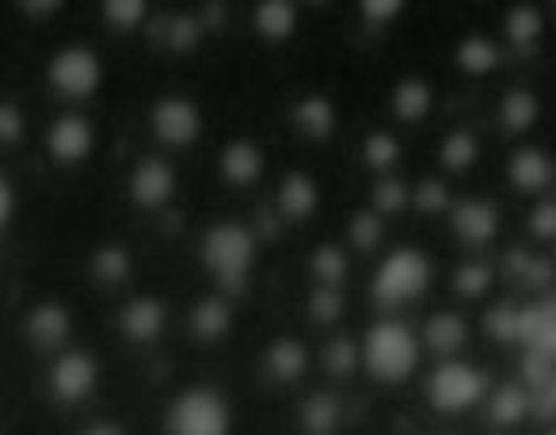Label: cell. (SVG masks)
I'll list each match as a JSON object with an SVG mask.
<instances>
[{"label": "cell", "mask_w": 556, "mask_h": 435, "mask_svg": "<svg viewBox=\"0 0 556 435\" xmlns=\"http://www.w3.org/2000/svg\"><path fill=\"white\" fill-rule=\"evenodd\" d=\"M416 359H419L416 336H412L404 325H396V321L378 325L370 333V340H366V363H370V371L386 382L404 378V374L416 366Z\"/></svg>", "instance_id": "6da1fadb"}, {"label": "cell", "mask_w": 556, "mask_h": 435, "mask_svg": "<svg viewBox=\"0 0 556 435\" xmlns=\"http://www.w3.org/2000/svg\"><path fill=\"white\" fill-rule=\"evenodd\" d=\"M172 435H225L229 432V412L225 401L210 389H191L172 405L168 417Z\"/></svg>", "instance_id": "7a4b0ae2"}, {"label": "cell", "mask_w": 556, "mask_h": 435, "mask_svg": "<svg viewBox=\"0 0 556 435\" xmlns=\"http://www.w3.org/2000/svg\"><path fill=\"white\" fill-rule=\"evenodd\" d=\"M427 283V264L419 252H396L386 260L378 275V298L381 302H404V298H416Z\"/></svg>", "instance_id": "3957f363"}, {"label": "cell", "mask_w": 556, "mask_h": 435, "mask_svg": "<svg viewBox=\"0 0 556 435\" xmlns=\"http://www.w3.org/2000/svg\"><path fill=\"white\" fill-rule=\"evenodd\" d=\"M50 77H54V85L62 88L65 96H88L100 85V62H96V54H88V50L70 47L54 58Z\"/></svg>", "instance_id": "277c9868"}, {"label": "cell", "mask_w": 556, "mask_h": 435, "mask_svg": "<svg viewBox=\"0 0 556 435\" xmlns=\"http://www.w3.org/2000/svg\"><path fill=\"white\" fill-rule=\"evenodd\" d=\"M480 389V374L469 371V366H446L442 374H434V405H442V409H462V405H469L472 397H477Z\"/></svg>", "instance_id": "5b68a950"}, {"label": "cell", "mask_w": 556, "mask_h": 435, "mask_svg": "<svg viewBox=\"0 0 556 435\" xmlns=\"http://www.w3.org/2000/svg\"><path fill=\"white\" fill-rule=\"evenodd\" d=\"M96 382V366L88 356H80V351H70V356L58 359L54 366V394L65 397V401H80V397L92 389Z\"/></svg>", "instance_id": "8992f818"}, {"label": "cell", "mask_w": 556, "mask_h": 435, "mask_svg": "<svg viewBox=\"0 0 556 435\" xmlns=\"http://www.w3.org/2000/svg\"><path fill=\"white\" fill-rule=\"evenodd\" d=\"M206 257H210V264L222 268L225 275H240L248 268V237L232 226L217 229L206 245Z\"/></svg>", "instance_id": "52a82bcc"}, {"label": "cell", "mask_w": 556, "mask_h": 435, "mask_svg": "<svg viewBox=\"0 0 556 435\" xmlns=\"http://www.w3.org/2000/svg\"><path fill=\"white\" fill-rule=\"evenodd\" d=\"M50 149H54L58 161H80V157L92 149V130H88L85 119H62V123L50 130Z\"/></svg>", "instance_id": "ba28073f"}, {"label": "cell", "mask_w": 556, "mask_h": 435, "mask_svg": "<svg viewBox=\"0 0 556 435\" xmlns=\"http://www.w3.org/2000/svg\"><path fill=\"white\" fill-rule=\"evenodd\" d=\"M156 130L168 141H191V134L199 130V119L184 100H168L156 108Z\"/></svg>", "instance_id": "9c48e42d"}, {"label": "cell", "mask_w": 556, "mask_h": 435, "mask_svg": "<svg viewBox=\"0 0 556 435\" xmlns=\"http://www.w3.org/2000/svg\"><path fill=\"white\" fill-rule=\"evenodd\" d=\"M134 191H138V199H146V202L164 199V195H168V172H164L156 161H149L146 169L138 172V179H134Z\"/></svg>", "instance_id": "30bf717a"}, {"label": "cell", "mask_w": 556, "mask_h": 435, "mask_svg": "<svg viewBox=\"0 0 556 435\" xmlns=\"http://www.w3.org/2000/svg\"><path fill=\"white\" fill-rule=\"evenodd\" d=\"M9 214H12V187L4 184V176H0V226L9 222Z\"/></svg>", "instance_id": "8fae6325"}, {"label": "cell", "mask_w": 556, "mask_h": 435, "mask_svg": "<svg viewBox=\"0 0 556 435\" xmlns=\"http://www.w3.org/2000/svg\"><path fill=\"white\" fill-rule=\"evenodd\" d=\"M85 435H123L118 427H108V424H100V427H92V432H85Z\"/></svg>", "instance_id": "7c38bea8"}]
</instances>
